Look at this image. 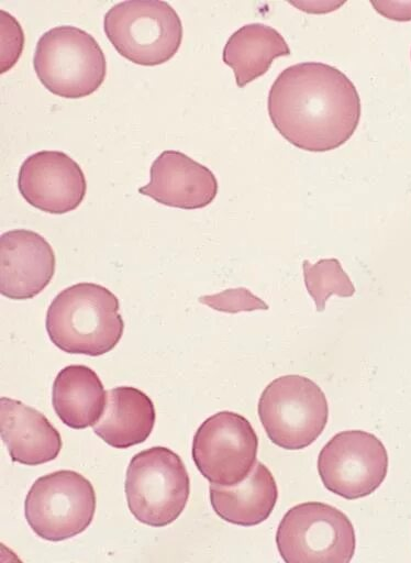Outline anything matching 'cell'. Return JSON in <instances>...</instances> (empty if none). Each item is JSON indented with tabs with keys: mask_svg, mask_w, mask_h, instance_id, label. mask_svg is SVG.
I'll return each instance as SVG.
<instances>
[{
	"mask_svg": "<svg viewBox=\"0 0 411 563\" xmlns=\"http://www.w3.org/2000/svg\"><path fill=\"white\" fill-rule=\"evenodd\" d=\"M276 544L287 563H348L355 553V531L348 517L334 506L308 501L282 517Z\"/></svg>",
	"mask_w": 411,
	"mask_h": 563,
	"instance_id": "obj_7",
	"label": "cell"
},
{
	"mask_svg": "<svg viewBox=\"0 0 411 563\" xmlns=\"http://www.w3.org/2000/svg\"><path fill=\"white\" fill-rule=\"evenodd\" d=\"M18 188L31 206L48 213H66L82 201L87 181L79 164L62 151L29 155L20 166Z\"/></svg>",
	"mask_w": 411,
	"mask_h": 563,
	"instance_id": "obj_11",
	"label": "cell"
},
{
	"mask_svg": "<svg viewBox=\"0 0 411 563\" xmlns=\"http://www.w3.org/2000/svg\"><path fill=\"white\" fill-rule=\"evenodd\" d=\"M267 108L276 130L309 152L343 145L355 132L362 113L351 79L336 67L318 62L285 68L270 87Z\"/></svg>",
	"mask_w": 411,
	"mask_h": 563,
	"instance_id": "obj_1",
	"label": "cell"
},
{
	"mask_svg": "<svg viewBox=\"0 0 411 563\" xmlns=\"http://www.w3.org/2000/svg\"><path fill=\"white\" fill-rule=\"evenodd\" d=\"M107 391L93 369L68 365L52 387V405L60 421L73 429L93 426L103 412Z\"/></svg>",
	"mask_w": 411,
	"mask_h": 563,
	"instance_id": "obj_17",
	"label": "cell"
},
{
	"mask_svg": "<svg viewBox=\"0 0 411 563\" xmlns=\"http://www.w3.org/2000/svg\"><path fill=\"white\" fill-rule=\"evenodd\" d=\"M124 489L135 519L151 527H165L184 511L190 478L177 453L165 446H152L131 459Z\"/></svg>",
	"mask_w": 411,
	"mask_h": 563,
	"instance_id": "obj_4",
	"label": "cell"
},
{
	"mask_svg": "<svg viewBox=\"0 0 411 563\" xmlns=\"http://www.w3.org/2000/svg\"><path fill=\"white\" fill-rule=\"evenodd\" d=\"M375 10L395 21L411 20V1H371Z\"/></svg>",
	"mask_w": 411,
	"mask_h": 563,
	"instance_id": "obj_22",
	"label": "cell"
},
{
	"mask_svg": "<svg viewBox=\"0 0 411 563\" xmlns=\"http://www.w3.org/2000/svg\"><path fill=\"white\" fill-rule=\"evenodd\" d=\"M199 301L214 310L227 313L268 309V305L264 300L245 287L231 288L214 295H206L200 297Z\"/></svg>",
	"mask_w": 411,
	"mask_h": 563,
	"instance_id": "obj_20",
	"label": "cell"
},
{
	"mask_svg": "<svg viewBox=\"0 0 411 563\" xmlns=\"http://www.w3.org/2000/svg\"><path fill=\"white\" fill-rule=\"evenodd\" d=\"M306 288L316 310L323 311L330 296L352 297L355 287L337 258H322L315 264L302 263Z\"/></svg>",
	"mask_w": 411,
	"mask_h": 563,
	"instance_id": "obj_19",
	"label": "cell"
},
{
	"mask_svg": "<svg viewBox=\"0 0 411 563\" xmlns=\"http://www.w3.org/2000/svg\"><path fill=\"white\" fill-rule=\"evenodd\" d=\"M1 71L14 65L24 43L20 23L9 12L1 10Z\"/></svg>",
	"mask_w": 411,
	"mask_h": 563,
	"instance_id": "obj_21",
	"label": "cell"
},
{
	"mask_svg": "<svg viewBox=\"0 0 411 563\" xmlns=\"http://www.w3.org/2000/svg\"><path fill=\"white\" fill-rule=\"evenodd\" d=\"M149 176L138 192L169 207L200 209L218 194L214 174L180 151H163L152 163Z\"/></svg>",
	"mask_w": 411,
	"mask_h": 563,
	"instance_id": "obj_13",
	"label": "cell"
},
{
	"mask_svg": "<svg viewBox=\"0 0 411 563\" xmlns=\"http://www.w3.org/2000/svg\"><path fill=\"white\" fill-rule=\"evenodd\" d=\"M34 70L53 93L80 98L96 91L107 73L104 53L87 31L57 25L38 38L33 56Z\"/></svg>",
	"mask_w": 411,
	"mask_h": 563,
	"instance_id": "obj_3",
	"label": "cell"
},
{
	"mask_svg": "<svg viewBox=\"0 0 411 563\" xmlns=\"http://www.w3.org/2000/svg\"><path fill=\"white\" fill-rule=\"evenodd\" d=\"M56 266L51 244L37 232L16 229L0 238V292L13 300L37 296L52 280Z\"/></svg>",
	"mask_w": 411,
	"mask_h": 563,
	"instance_id": "obj_12",
	"label": "cell"
},
{
	"mask_svg": "<svg viewBox=\"0 0 411 563\" xmlns=\"http://www.w3.org/2000/svg\"><path fill=\"white\" fill-rule=\"evenodd\" d=\"M1 439L13 462L34 466L57 457L62 438L38 410L20 400L0 398Z\"/></svg>",
	"mask_w": 411,
	"mask_h": 563,
	"instance_id": "obj_14",
	"label": "cell"
},
{
	"mask_svg": "<svg viewBox=\"0 0 411 563\" xmlns=\"http://www.w3.org/2000/svg\"><path fill=\"white\" fill-rule=\"evenodd\" d=\"M96 511V492L84 475L60 470L38 477L31 486L24 515L42 539L62 541L85 531Z\"/></svg>",
	"mask_w": 411,
	"mask_h": 563,
	"instance_id": "obj_8",
	"label": "cell"
},
{
	"mask_svg": "<svg viewBox=\"0 0 411 563\" xmlns=\"http://www.w3.org/2000/svg\"><path fill=\"white\" fill-rule=\"evenodd\" d=\"M257 411L270 441L285 450L312 444L329 418L322 389L310 378L296 374L270 382L259 397Z\"/></svg>",
	"mask_w": 411,
	"mask_h": 563,
	"instance_id": "obj_5",
	"label": "cell"
},
{
	"mask_svg": "<svg viewBox=\"0 0 411 563\" xmlns=\"http://www.w3.org/2000/svg\"><path fill=\"white\" fill-rule=\"evenodd\" d=\"M257 449V434L245 417L233 411H219L196 431L192 460L211 484L234 486L254 468Z\"/></svg>",
	"mask_w": 411,
	"mask_h": 563,
	"instance_id": "obj_9",
	"label": "cell"
},
{
	"mask_svg": "<svg viewBox=\"0 0 411 563\" xmlns=\"http://www.w3.org/2000/svg\"><path fill=\"white\" fill-rule=\"evenodd\" d=\"M210 503L214 512L223 520L243 527L265 521L278 499L274 475L262 462H256L249 475L234 486L211 484Z\"/></svg>",
	"mask_w": 411,
	"mask_h": 563,
	"instance_id": "obj_16",
	"label": "cell"
},
{
	"mask_svg": "<svg viewBox=\"0 0 411 563\" xmlns=\"http://www.w3.org/2000/svg\"><path fill=\"white\" fill-rule=\"evenodd\" d=\"M290 55L282 35L263 23H248L233 32L223 48V62L230 66L238 87L263 76L275 58Z\"/></svg>",
	"mask_w": 411,
	"mask_h": 563,
	"instance_id": "obj_18",
	"label": "cell"
},
{
	"mask_svg": "<svg viewBox=\"0 0 411 563\" xmlns=\"http://www.w3.org/2000/svg\"><path fill=\"white\" fill-rule=\"evenodd\" d=\"M103 29L116 51L140 65L168 60L182 38L178 13L163 0L118 2L105 12Z\"/></svg>",
	"mask_w": 411,
	"mask_h": 563,
	"instance_id": "obj_6",
	"label": "cell"
},
{
	"mask_svg": "<svg viewBox=\"0 0 411 563\" xmlns=\"http://www.w3.org/2000/svg\"><path fill=\"white\" fill-rule=\"evenodd\" d=\"M155 418L154 404L145 393L119 386L107 390L103 412L92 429L107 444L127 449L149 437Z\"/></svg>",
	"mask_w": 411,
	"mask_h": 563,
	"instance_id": "obj_15",
	"label": "cell"
},
{
	"mask_svg": "<svg viewBox=\"0 0 411 563\" xmlns=\"http://www.w3.org/2000/svg\"><path fill=\"white\" fill-rule=\"evenodd\" d=\"M318 472L330 492L358 499L374 493L388 472V453L374 434L342 431L330 439L318 456Z\"/></svg>",
	"mask_w": 411,
	"mask_h": 563,
	"instance_id": "obj_10",
	"label": "cell"
},
{
	"mask_svg": "<svg viewBox=\"0 0 411 563\" xmlns=\"http://www.w3.org/2000/svg\"><path fill=\"white\" fill-rule=\"evenodd\" d=\"M116 296L104 286L78 283L51 302L45 320L55 346L70 354L99 356L120 341L124 322Z\"/></svg>",
	"mask_w": 411,
	"mask_h": 563,
	"instance_id": "obj_2",
	"label": "cell"
}]
</instances>
